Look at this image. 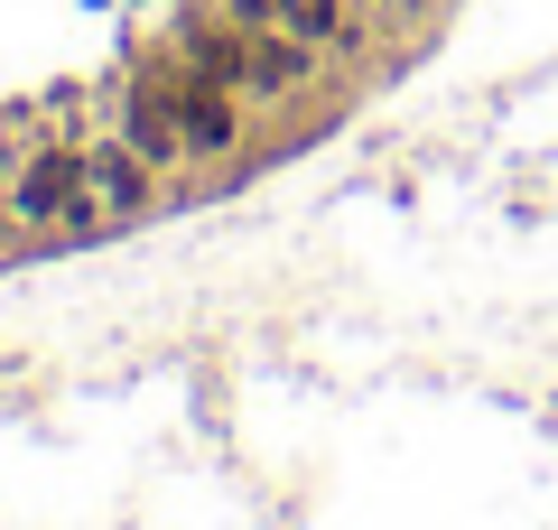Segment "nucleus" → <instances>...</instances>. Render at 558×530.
<instances>
[{
	"mask_svg": "<svg viewBox=\"0 0 558 530\" xmlns=\"http://www.w3.org/2000/svg\"><path fill=\"white\" fill-rule=\"evenodd\" d=\"M10 233H94V186H84V140H38L10 168Z\"/></svg>",
	"mask_w": 558,
	"mask_h": 530,
	"instance_id": "obj_1",
	"label": "nucleus"
},
{
	"mask_svg": "<svg viewBox=\"0 0 558 530\" xmlns=\"http://www.w3.org/2000/svg\"><path fill=\"white\" fill-rule=\"evenodd\" d=\"M140 65L159 75V94H168V112H178L186 158H196V168H215V158H242V140H252V103H242L233 84H205V75H186L178 57H140Z\"/></svg>",
	"mask_w": 558,
	"mask_h": 530,
	"instance_id": "obj_2",
	"label": "nucleus"
},
{
	"mask_svg": "<svg viewBox=\"0 0 558 530\" xmlns=\"http://www.w3.org/2000/svg\"><path fill=\"white\" fill-rule=\"evenodd\" d=\"M84 186H94V215H102V224H131V215L159 205V168H149L121 131H94V140H84Z\"/></svg>",
	"mask_w": 558,
	"mask_h": 530,
	"instance_id": "obj_3",
	"label": "nucleus"
},
{
	"mask_svg": "<svg viewBox=\"0 0 558 530\" xmlns=\"http://www.w3.org/2000/svg\"><path fill=\"white\" fill-rule=\"evenodd\" d=\"M326 84V57L307 38H289V28H252V75H242V103L252 112H270V103H299Z\"/></svg>",
	"mask_w": 558,
	"mask_h": 530,
	"instance_id": "obj_4",
	"label": "nucleus"
},
{
	"mask_svg": "<svg viewBox=\"0 0 558 530\" xmlns=\"http://www.w3.org/2000/svg\"><path fill=\"white\" fill-rule=\"evenodd\" d=\"M178 65L242 94V75H252V28H242L233 10H223V20H186V28H178Z\"/></svg>",
	"mask_w": 558,
	"mask_h": 530,
	"instance_id": "obj_5",
	"label": "nucleus"
},
{
	"mask_svg": "<svg viewBox=\"0 0 558 530\" xmlns=\"http://www.w3.org/2000/svg\"><path fill=\"white\" fill-rule=\"evenodd\" d=\"M363 10H373V28H418L438 0H363Z\"/></svg>",
	"mask_w": 558,
	"mask_h": 530,
	"instance_id": "obj_6",
	"label": "nucleus"
},
{
	"mask_svg": "<svg viewBox=\"0 0 558 530\" xmlns=\"http://www.w3.org/2000/svg\"><path fill=\"white\" fill-rule=\"evenodd\" d=\"M0 186H10V168H0ZM0 224H10V196H0Z\"/></svg>",
	"mask_w": 558,
	"mask_h": 530,
	"instance_id": "obj_7",
	"label": "nucleus"
}]
</instances>
